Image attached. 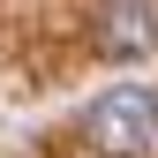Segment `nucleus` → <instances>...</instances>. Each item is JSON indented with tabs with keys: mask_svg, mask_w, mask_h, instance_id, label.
<instances>
[{
	"mask_svg": "<svg viewBox=\"0 0 158 158\" xmlns=\"http://www.w3.org/2000/svg\"><path fill=\"white\" fill-rule=\"evenodd\" d=\"M83 135H90L98 158H151V151H158V98H151L143 83L98 90L90 113H83Z\"/></svg>",
	"mask_w": 158,
	"mask_h": 158,
	"instance_id": "f257e3e1",
	"label": "nucleus"
},
{
	"mask_svg": "<svg viewBox=\"0 0 158 158\" xmlns=\"http://www.w3.org/2000/svg\"><path fill=\"white\" fill-rule=\"evenodd\" d=\"M98 53L106 60H143V53H158V8L151 0H106L98 8Z\"/></svg>",
	"mask_w": 158,
	"mask_h": 158,
	"instance_id": "f03ea898",
	"label": "nucleus"
}]
</instances>
